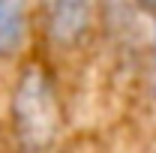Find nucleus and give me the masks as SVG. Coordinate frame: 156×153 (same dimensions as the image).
Masks as SVG:
<instances>
[{"label": "nucleus", "mask_w": 156, "mask_h": 153, "mask_svg": "<svg viewBox=\"0 0 156 153\" xmlns=\"http://www.w3.org/2000/svg\"><path fill=\"white\" fill-rule=\"evenodd\" d=\"M150 84H153V99H156V9H150Z\"/></svg>", "instance_id": "20e7f679"}, {"label": "nucleus", "mask_w": 156, "mask_h": 153, "mask_svg": "<svg viewBox=\"0 0 156 153\" xmlns=\"http://www.w3.org/2000/svg\"><path fill=\"white\" fill-rule=\"evenodd\" d=\"M9 126L24 153H48L57 141L60 96L54 75L42 60H27L21 66L9 99Z\"/></svg>", "instance_id": "f257e3e1"}, {"label": "nucleus", "mask_w": 156, "mask_h": 153, "mask_svg": "<svg viewBox=\"0 0 156 153\" xmlns=\"http://www.w3.org/2000/svg\"><path fill=\"white\" fill-rule=\"evenodd\" d=\"M96 0H48L45 6V30L57 48H75L87 36L96 12Z\"/></svg>", "instance_id": "f03ea898"}, {"label": "nucleus", "mask_w": 156, "mask_h": 153, "mask_svg": "<svg viewBox=\"0 0 156 153\" xmlns=\"http://www.w3.org/2000/svg\"><path fill=\"white\" fill-rule=\"evenodd\" d=\"M138 6H144V9L150 12V9H156V0H138Z\"/></svg>", "instance_id": "39448f33"}, {"label": "nucleus", "mask_w": 156, "mask_h": 153, "mask_svg": "<svg viewBox=\"0 0 156 153\" xmlns=\"http://www.w3.org/2000/svg\"><path fill=\"white\" fill-rule=\"evenodd\" d=\"M30 36V0H0V60H15Z\"/></svg>", "instance_id": "7ed1b4c3"}]
</instances>
